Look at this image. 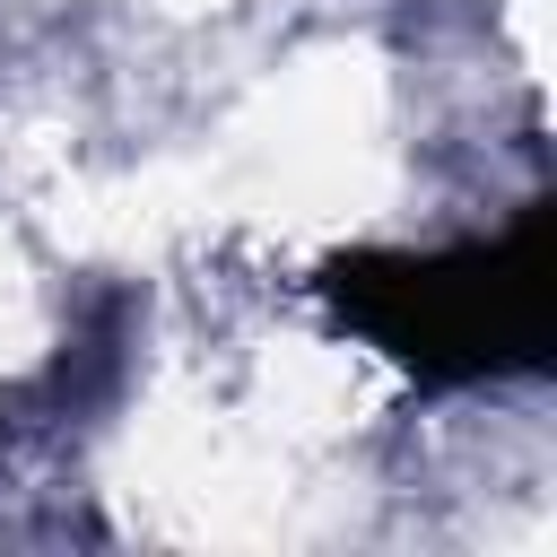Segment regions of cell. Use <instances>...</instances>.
<instances>
[{
	"instance_id": "cell-1",
	"label": "cell",
	"mask_w": 557,
	"mask_h": 557,
	"mask_svg": "<svg viewBox=\"0 0 557 557\" xmlns=\"http://www.w3.org/2000/svg\"><path fill=\"white\" fill-rule=\"evenodd\" d=\"M313 287L418 392L540 374L557 322V209L531 200L513 226L435 252H339Z\"/></svg>"
}]
</instances>
